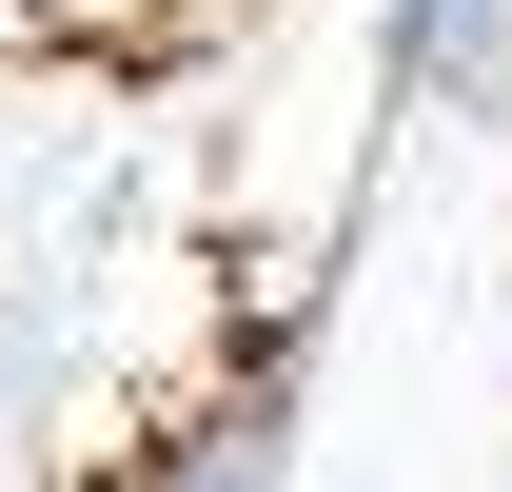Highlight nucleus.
I'll return each instance as SVG.
<instances>
[{"mask_svg": "<svg viewBox=\"0 0 512 492\" xmlns=\"http://www.w3.org/2000/svg\"><path fill=\"white\" fill-rule=\"evenodd\" d=\"M434 79L493 119V99H512V0H434Z\"/></svg>", "mask_w": 512, "mask_h": 492, "instance_id": "nucleus-1", "label": "nucleus"}, {"mask_svg": "<svg viewBox=\"0 0 512 492\" xmlns=\"http://www.w3.org/2000/svg\"><path fill=\"white\" fill-rule=\"evenodd\" d=\"M158 492H276V433H256V414H237V433H197V453H178Z\"/></svg>", "mask_w": 512, "mask_h": 492, "instance_id": "nucleus-2", "label": "nucleus"}]
</instances>
